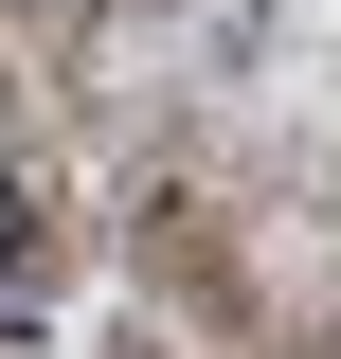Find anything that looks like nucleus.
Wrapping results in <instances>:
<instances>
[{
	"instance_id": "1",
	"label": "nucleus",
	"mask_w": 341,
	"mask_h": 359,
	"mask_svg": "<svg viewBox=\"0 0 341 359\" xmlns=\"http://www.w3.org/2000/svg\"><path fill=\"white\" fill-rule=\"evenodd\" d=\"M18 252H36V198H18V180H0V269H18Z\"/></svg>"
}]
</instances>
